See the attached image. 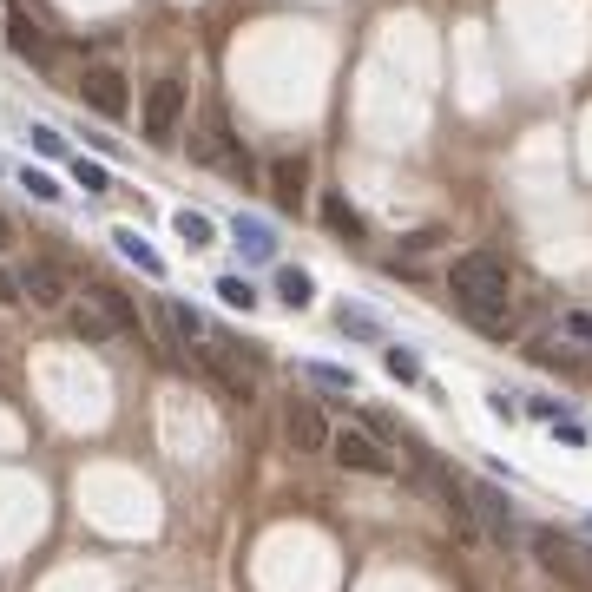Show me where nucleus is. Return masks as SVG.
I'll return each instance as SVG.
<instances>
[{"label": "nucleus", "instance_id": "nucleus-1", "mask_svg": "<svg viewBox=\"0 0 592 592\" xmlns=\"http://www.w3.org/2000/svg\"><path fill=\"white\" fill-rule=\"evenodd\" d=\"M448 290L461 303V316L474 310H507V290H514V270L500 264L494 250H461L448 264Z\"/></svg>", "mask_w": 592, "mask_h": 592}, {"label": "nucleus", "instance_id": "nucleus-2", "mask_svg": "<svg viewBox=\"0 0 592 592\" xmlns=\"http://www.w3.org/2000/svg\"><path fill=\"white\" fill-rule=\"evenodd\" d=\"M191 158L211 165V172H224V178H237V185H250V152L231 139L224 112H204V119H198V132H191Z\"/></svg>", "mask_w": 592, "mask_h": 592}, {"label": "nucleus", "instance_id": "nucleus-3", "mask_svg": "<svg viewBox=\"0 0 592 592\" xmlns=\"http://www.w3.org/2000/svg\"><path fill=\"white\" fill-rule=\"evenodd\" d=\"M533 560L566 592H592V546L586 540H573V533H533Z\"/></svg>", "mask_w": 592, "mask_h": 592}, {"label": "nucleus", "instance_id": "nucleus-4", "mask_svg": "<svg viewBox=\"0 0 592 592\" xmlns=\"http://www.w3.org/2000/svg\"><path fill=\"white\" fill-rule=\"evenodd\" d=\"M329 454H336V468H343V474H369V481H389V474H395L389 441H375L369 428H343V435H329Z\"/></svg>", "mask_w": 592, "mask_h": 592}, {"label": "nucleus", "instance_id": "nucleus-5", "mask_svg": "<svg viewBox=\"0 0 592 592\" xmlns=\"http://www.w3.org/2000/svg\"><path fill=\"white\" fill-rule=\"evenodd\" d=\"M191 93H185V79H152V93H145V139L152 145H172L178 139V119H185Z\"/></svg>", "mask_w": 592, "mask_h": 592}, {"label": "nucleus", "instance_id": "nucleus-6", "mask_svg": "<svg viewBox=\"0 0 592 592\" xmlns=\"http://www.w3.org/2000/svg\"><path fill=\"white\" fill-rule=\"evenodd\" d=\"M79 99H86L99 119H125V112H132V79H125L119 66H86V73H79Z\"/></svg>", "mask_w": 592, "mask_h": 592}, {"label": "nucleus", "instance_id": "nucleus-7", "mask_svg": "<svg viewBox=\"0 0 592 592\" xmlns=\"http://www.w3.org/2000/svg\"><path fill=\"white\" fill-rule=\"evenodd\" d=\"M198 356H204V369L218 375V382H224V389H231V395H244V402H250V395H257V375H250L244 349H237L231 336H204V349H198Z\"/></svg>", "mask_w": 592, "mask_h": 592}, {"label": "nucleus", "instance_id": "nucleus-8", "mask_svg": "<svg viewBox=\"0 0 592 592\" xmlns=\"http://www.w3.org/2000/svg\"><path fill=\"white\" fill-rule=\"evenodd\" d=\"M283 441H290L296 454H323L329 448V421L316 402H283Z\"/></svg>", "mask_w": 592, "mask_h": 592}, {"label": "nucleus", "instance_id": "nucleus-9", "mask_svg": "<svg viewBox=\"0 0 592 592\" xmlns=\"http://www.w3.org/2000/svg\"><path fill=\"white\" fill-rule=\"evenodd\" d=\"M7 40H14V53H20V60L33 66V73H47V66L60 60V47H53L47 33L33 27V14H20V7H14V14H7Z\"/></svg>", "mask_w": 592, "mask_h": 592}, {"label": "nucleus", "instance_id": "nucleus-10", "mask_svg": "<svg viewBox=\"0 0 592 592\" xmlns=\"http://www.w3.org/2000/svg\"><path fill=\"white\" fill-rule=\"evenodd\" d=\"M468 500H474V520H481L487 533H494V540H514V507H507V494H500V487H487V481H474L468 487Z\"/></svg>", "mask_w": 592, "mask_h": 592}, {"label": "nucleus", "instance_id": "nucleus-11", "mask_svg": "<svg viewBox=\"0 0 592 592\" xmlns=\"http://www.w3.org/2000/svg\"><path fill=\"white\" fill-rule=\"evenodd\" d=\"M303 191H310V158H277V165H270V198H277V211H303Z\"/></svg>", "mask_w": 592, "mask_h": 592}, {"label": "nucleus", "instance_id": "nucleus-12", "mask_svg": "<svg viewBox=\"0 0 592 592\" xmlns=\"http://www.w3.org/2000/svg\"><path fill=\"white\" fill-rule=\"evenodd\" d=\"M20 296L40 303V310H66V303H73V296H66V277L47 270V264H20Z\"/></svg>", "mask_w": 592, "mask_h": 592}, {"label": "nucleus", "instance_id": "nucleus-13", "mask_svg": "<svg viewBox=\"0 0 592 592\" xmlns=\"http://www.w3.org/2000/svg\"><path fill=\"white\" fill-rule=\"evenodd\" d=\"M79 296H86V303H99V316H106L112 329H145V316L132 310V296H125V290H112V283H86Z\"/></svg>", "mask_w": 592, "mask_h": 592}, {"label": "nucleus", "instance_id": "nucleus-14", "mask_svg": "<svg viewBox=\"0 0 592 592\" xmlns=\"http://www.w3.org/2000/svg\"><path fill=\"white\" fill-rule=\"evenodd\" d=\"M231 237H237V250H244V257H257V264H270V257H277V231H270V224H257V218H244V211H237Z\"/></svg>", "mask_w": 592, "mask_h": 592}, {"label": "nucleus", "instance_id": "nucleus-15", "mask_svg": "<svg viewBox=\"0 0 592 592\" xmlns=\"http://www.w3.org/2000/svg\"><path fill=\"white\" fill-rule=\"evenodd\" d=\"M158 316H165V329H172L185 349H204V336H211V329H204V316L191 310V303H158Z\"/></svg>", "mask_w": 592, "mask_h": 592}, {"label": "nucleus", "instance_id": "nucleus-16", "mask_svg": "<svg viewBox=\"0 0 592 592\" xmlns=\"http://www.w3.org/2000/svg\"><path fill=\"white\" fill-rule=\"evenodd\" d=\"M66 323H73V336H86V343H106V336H112V323L99 316V303H86V296L66 303Z\"/></svg>", "mask_w": 592, "mask_h": 592}, {"label": "nucleus", "instance_id": "nucleus-17", "mask_svg": "<svg viewBox=\"0 0 592 592\" xmlns=\"http://www.w3.org/2000/svg\"><path fill=\"white\" fill-rule=\"evenodd\" d=\"M112 244H119V250H125V257H132V264H139V270H145V277H165V257H158V250H152V244H145V237H139V231H112Z\"/></svg>", "mask_w": 592, "mask_h": 592}, {"label": "nucleus", "instance_id": "nucleus-18", "mask_svg": "<svg viewBox=\"0 0 592 592\" xmlns=\"http://www.w3.org/2000/svg\"><path fill=\"white\" fill-rule=\"evenodd\" d=\"M277 296L290 303V310H303L316 296V283H310V270H296V264H277Z\"/></svg>", "mask_w": 592, "mask_h": 592}, {"label": "nucleus", "instance_id": "nucleus-19", "mask_svg": "<svg viewBox=\"0 0 592 592\" xmlns=\"http://www.w3.org/2000/svg\"><path fill=\"white\" fill-rule=\"evenodd\" d=\"M323 224H329V231H336V237H349V244H356V237H362V218H356V211H349V198H323Z\"/></svg>", "mask_w": 592, "mask_h": 592}, {"label": "nucleus", "instance_id": "nucleus-20", "mask_svg": "<svg viewBox=\"0 0 592 592\" xmlns=\"http://www.w3.org/2000/svg\"><path fill=\"white\" fill-rule=\"evenodd\" d=\"M441 244H448V231H441V224H421V231L402 237V264L408 257H428V250H441Z\"/></svg>", "mask_w": 592, "mask_h": 592}, {"label": "nucleus", "instance_id": "nucleus-21", "mask_svg": "<svg viewBox=\"0 0 592 592\" xmlns=\"http://www.w3.org/2000/svg\"><path fill=\"white\" fill-rule=\"evenodd\" d=\"M172 224H178V237H185L191 250H204V244H211V218H198V211H178Z\"/></svg>", "mask_w": 592, "mask_h": 592}, {"label": "nucleus", "instance_id": "nucleus-22", "mask_svg": "<svg viewBox=\"0 0 592 592\" xmlns=\"http://www.w3.org/2000/svg\"><path fill=\"white\" fill-rule=\"evenodd\" d=\"M218 296H224V303H231V310H257V290H250V283L244 277H218Z\"/></svg>", "mask_w": 592, "mask_h": 592}, {"label": "nucleus", "instance_id": "nucleus-23", "mask_svg": "<svg viewBox=\"0 0 592 592\" xmlns=\"http://www.w3.org/2000/svg\"><path fill=\"white\" fill-rule=\"evenodd\" d=\"M303 369H310V382H323V389H356V375H349V369H336V362H303Z\"/></svg>", "mask_w": 592, "mask_h": 592}, {"label": "nucleus", "instance_id": "nucleus-24", "mask_svg": "<svg viewBox=\"0 0 592 592\" xmlns=\"http://www.w3.org/2000/svg\"><path fill=\"white\" fill-rule=\"evenodd\" d=\"M343 329H349V336H362V343H382V323H375L369 310H343Z\"/></svg>", "mask_w": 592, "mask_h": 592}, {"label": "nucleus", "instance_id": "nucleus-25", "mask_svg": "<svg viewBox=\"0 0 592 592\" xmlns=\"http://www.w3.org/2000/svg\"><path fill=\"white\" fill-rule=\"evenodd\" d=\"M560 329H566V343H586L592 349V310H566Z\"/></svg>", "mask_w": 592, "mask_h": 592}, {"label": "nucleus", "instance_id": "nucleus-26", "mask_svg": "<svg viewBox=\"0 0 592 592\" xmlns=\"http://www.w3.org/2000/svg\"><path fill=\"white\" fill-rule=\"evenodd\" d=\"M73 185H79V191H106L112 178H106V165H86V158H73Z\"/></svg>", "mask_w": 592, "mask_h": 592}, {"label": "nucleus", "instance_id": "nucleus-27", "mask_svg": "<svg viewBox=\"0 0 592 592\" xmlns=\"http://www.w3.org/2000/svg\"><path fill=\"white\" fill-rule=\"evenodd\" d=\"M389 375H395V382H421V362H415V349H389Z\"/></svg>", "mask_w": 592, "mask_h": 592}, {"label": "nucleus", "instance_id": "nucleus-28", "mask_svg": "<svg viewBox=\"0 0 592 592\" xmlns=\"http://www.w3.org/2000/svg\"><path fill=\"white\" fill-rule=\"evenodd\" d=\"M33 152H47V158H66V139L53 132V125H33Z\"/></svg>", "mask_w": 592, "mask_h": 592}, {"label": "nucleus", "instance_id": "nucleus-29", "mask_svg": "<svg viewBox=\"0 0 592 592\" xmlns=\"http://www.w3.org/2000/svg\"><path fill=\"white\" fill-rule=\"evenodd\" d=\"M553 435H560V441H573V448H586V441H592V435H586V428H579L573 415H560V421H553Z\"/></svg>", "mask_w": 592, "mask_h": 592}, {"label": "nucleus", "instance_id": "nucleus-30", "mask_svg": "<svg viewBox=\"0 0 592 592\" xmlns=\"http://www.w3.org/2000/svg\"><path fill=\"white\" fill-rule=\"evenodd\" d=\"M20 185H27V191H33V198H60V185H53V178H47V172H27V178H20Z\"/></svg>", "mask_w": 592, "mask_h": 592}, {"label": "nucleus", "instance_id": "nucleus-31", "mask_svg": "<svg viewBox=\"0 0 592 592\" xmlns=\"http://www.w3.org/2000/svg\"><path fill=\"white\" fill-rule=\"evenodd\" d=\"M0 303H7V310H20V303H27V296H20V277H7V270H0Z\"/></svg>", "mask_w": 592, "mask_h": 592}, {"label": "nucleus", "instance_id": "nucleus-32", "mask_svg": "<svg viewBox=\"0 0 592 592\" xmlns=\"http://www.w3.org/2000/svg\"><path fill=\"white\" fill-rule=\"evenodd\" d=\"M487 402H494V415H500V421H514V408H520V402H514V395H507V389H494V395H487Z\"/></svg>", "mask_w": 592, "mask_h": 592}, {"label": "nucleus", "instance_id": "nucleus-33", "mask_svg": "<svg viewBox=\"0 0 592 592\" xmlns=\"http://www.w3.org/2000/svg\"><path fill=\"white\" fill-rule=\"evenodd\" d=\"M14 244H20V231H14L7 218H0V250H14Z\"/></svg>", "mask_w": 592, "mask_h": 592}, {"label": "nucleus", "instance_id": "nucleus-34", "mask_svg": "<svg viewBox=\"0 0 592 592\" xmlns=\"http://www.w3.org/2000/svg\"><path fill=\"white\" fill-rule=\"evenodd\" d=\"M586 527H592V520H586Z\"/></svg>", "mask_w": 592, "mask_h": 592}]
</instances>
